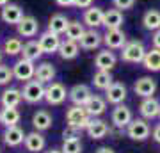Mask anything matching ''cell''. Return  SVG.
Masks as SVG:
<instances>
[{"instance_id":"29","label":"cell","mask_w":160,"mask_h":153,"mask_svg":"<svg viewBox=\"0 0 160 153\" xmlns=\"http://www.w3.org/2000/svg\"><path fill=\"white\" fill-rule=\"evenodd\" d=\"M142 64L148 71H160V48L153 46L151 50H146Z\"/></svg>"},{"instance_id":"45","label":"cell","mask_w":160,"mask_h":153,"mask_svg":"<svg viewBox=\"0 0 160 153\" xmlns=\"http://www.w3.org/2000/svg\"><path fill=\"white\" fill-rule=\"evenodd\" d=\"M6 4H9V0H0V7H4Z\"/></svg>"},{"instance_id":"8","label":"cell","mask_w":160,"mask_h":153,"mask_svg":"<svg viewBox=\"0 0 160 153\" xmlns=\"http://www.w3.org/2000/svg\"><path fill=\"white\" fill-rule=\"evenodd\" d=\"M103 43L110 50H121L126 43V34L121 28H107V32L103 34Z\"/></svg>"},{"instance_id":"14","label":"cell","mask_w":160,"mask_h":153,"mask_svg":"<svg viewBox=\"0 0 160 153\" xmlns=\"http://www.w3.org/2000/svg\"><path fill=\"white\" fill-rule=\"evenodd\" d=\"M105 100L112 105L123 103L126 100V85L123 82H112V85L105 91Z\"/></svg>"},{"instance_id":"7","label":"cell","mask_w":160,"mask_h":153,"mask_svg":"<svg viewBox=\"0 0 160 153\" xmlns=\"http://www.w3.org/2000/svg\"><path fill=\"white\" fill-rule=\"evenodd\" d=\"M132 119H133L132 110L126 107V105H123V103L116 105L114 110H112V114H110V121H112V125H114L116 128H119V130L126 128V126L130 125Z\"/></svg>"},{"instance_id":"37","label":"cell","mask_w":160,"mask_h":153,"mask_svg":"<svg viewBox=\"0 0 160 153\" xmlns=\"http://www.w3.org/2000/svg\"><path fill=\"white\" fill-rule=\"evenodd\" d=\"M12 79H14L12 68H9V66H6V64L0 63V85H7Z\"/></svg>"},{"instance_id":"30","label":"cell","mask_w":160,"mask_h":153,"mask_svg":"<svg viewBox=\"0 0 160 153\" xmlns=\"http://www.w3.org/2000/svg\"><path fill=\"white\" fill-rule=\"evenodd\" d=\"M112 82H114L112 73L107 71V69H98L96 73H94V77H92V84H94V87L100 89V91H107L110 85H112Z\"/></svg>"},{"instance_id":"22","label":"cell","mask_w":160,"mask_h":153,"mask_svg":"<svg viewBox=\"0 0 160 153\" xmlns=\"http://www.w3.org/2000/svg\"><path fill=\"white\" fill-rule=\"evenodd\" d=\"M57 54L61 55V59H64V61H73V59H77V55L80 54L78 41H71V39L61 41V46H59Z\"/></svg>"},{"instance_id":"39","label":"cell","mask_w":160,"mask_h":153,"mask_svg":"<svg viewBox=\"0 0 160 153\" xmlns=\"http://www.w3.org/2000/svg\"><path fill=\"white\" fill-rule=\"evenodd\" d=\"M78 132H80L78 128L68 125V128H64V132H62V137L64 139H77V137H78Z\"/></svg>"},{"instance_id":"3","label":"cell","mask_w":160,"mask_h":153,"mask_svg":"<svg viewBox=\"0 0 160 153\" xmlns=\"http://www.w3.org/2000/svg\"><path fill=\"white\" fill-rule=\"evenodd\" d=\"M45 84L39 80H29L25 82L22 89V96L27 103H39L41 100H45Z\"/></svg>"},{"instance_id":"2","label":"cell","mask_w":160,"mask_h":153,"mask_svg":"<svg viewBox=\"0 0 160 153\" xmlns=\"http://www.w3.org/2000/svg\"><path fill=\"white\" fill-rule=\"evenodd\" d=\"M91 119L92 118L87 114L86 107H82V105H73L66 110V123L69 126L78 128V130H86L87 125L91 123Z\"/></svg>"},{"instance_id":"19","label":"cell","mask_w":160,"mask_h":153,"mask_svg":"<svg viewBox=\"0 0 160 153\" xmlns=\"http://www.w3.org/2000/svg\"><path fill=\"white\" fill-rule=\"evenodd\" d=\"M23 144H25V148H27V151L30 153H39L45 150L46 146V139L43 137V134L41 132H30V134H27L25 135V141H23Z\"/></svg>"},{"instance_id":"12","label":"cell","mask_w":160,"mask_h":153,"mask_svg":"<svg viewBox=\"0 0 160 153\" xmlns=\"http://www.w3.org/2000/svg\"><path fill=\"white\" fill-rule=\"evenodd\" d=\"M68 96H69V100L73 102V105H82V107H84V105L89 102V98L92 96V91H91V87L86 85V84H77L69 89Z\"/></svg>"},{"instance_id":"41","label":"cell","mask_w":160,"mask_h":153,"mask_svg":"<svg viewBox=\"0 0 160 153\" xmlns=\"http://www.w3.org/2000/svg\"><path fill=\"white\" fill-rule=\"evenodd\" d=\"M151 43H153L155 48H160V28L153 32V36H151Z\"/></svg>"},{"instance_id":"20","label":"cell","mask_w":160,"mask_h":153,"mask_svg":"<svg viewBox=\"0 0 160 153\" xmlns=\"http://www.w3.org/2000/svg\"><path fill=\"white\" fill-rule=\"evenodd\" d=\"M123 23H125V16H123L121 9L112 7L109 11H105V14H103V27L105 28H121Z\"/></svg>"},{"instance_id":"1","label":"cell","mask_w":160,"mask_h":153,"mask_svg":"<svg viewBox=\"0 0 160 153\" xmlns=\"http://www.w3.org/2000/svg\"><path fill=\"white\" fill-rule=\"evenodd\" d=\"M144 55H146V46H144L142 41H137V39L126 41L125 46L121 48V61H125V63L139 64L142 63Z\"/></svg>"},{"instance_id":"33","label":"cell","mask_w":160,"mask_h":153,"mask_svg":"<svg viewBox=\"0 0 160 153\" xmlns=\"http://www.w3.org/2000/svg\"><path fill=\"white\" fill-rule=\"evenodd\" d=\"M142 25L146 30H158L160 28V11L158 9H148L142 16Z\"/></svg>"},{"instance_id":"40","label":"cell","mask_w":160,"mask_h":153,"mask_svg":"<svg viewBox=\"0 0 160 153\" xmlns=\"http://www.w3.org/2000/svg\"><path fill=\"white\" fill-rule=\"evenodd\" d=\"M92 2H94V0H75L73 6L78 7V9H87V7L92 6Z\"/></svg>"},{"instance_id":"36","label":"cell","mask_w":160,"mask_h":153,"mask_svg":"<svg viewBox=\"0 0 160 153\" xmlns=\"http://www.w3.org/2000/svg\"><path fill=\"white\" fill-rule=\"evenodd\" d=\"M61 151L62 153H80L82 151V142L80 139H64L62 146H61Z\"/></svg>"},{"instance_id":"28","label":"cell","mask_w":160,"mask_h":153,"mask_svg":"<svg viewBox=\"0 0 160 153\" xmlns=\"http://www.w3.org/2000/svg\"><path fill=\"white\" fill-rule=\"evenodd\" d=\"M53 123V118H52V114L48 110H38V112L32 116V125L38 132H45L48 130Z\"/></svg>"},{"instance_id":"13","label":"cell","mask_w":160,"mask_h":153,"mask_svg":"<svg viewBox=\"0 0 160 153\" xmlns=\"http://www.w3.org/2000/svg\"><path fill=\"white\" fill-rule=\"evenodd\" d=\"M102 43H103V36L98 32L96 28H86L84 36L78 41L80 48H84V50H96Z\"/></svg>"},{"instance_id":"15","label":"cell","mask_w":160,"mask_h":153,"mask_svg":"<svg viewBox=\"0 0 160 153\" xmlns=\"http://www.w3.org/2000/svg\"><path fill=\"white\" fill-rule=\"evenodd\" d=\"M16 30L18 36H22V38H34L39 30V23L34 16H23L16 25Z\"/></svg>"},{"instance_id":"10","label":"cell","mask_w":160,"mask_h":153,"mask_svg":"<svg viewBox=\"0 0 160 153\" xmlns=\"http://www.w3.org/2000/svg\"><path fill=\"white\" fill-rule=\"evenodd\" d=\"M103 14H105V11H103L102 7L91 6V7H87L86 11H84L82 23H84L86 27H89V28H98V27L103 25Z\"/></svg>"},{"instance_id":"23","label":"cell","mask_w":160,"mask_h":153,"mask_svg":"<svg viewBox=\"0 0 160 153\" xmlns=\"http://www.w3.org/2000/svg\"><path fill=\"white\" fill-rule=\"evenodd\" d=\"M87 110V114L91 116V118H98V116H102L105 110H107V100L102 96H96V94H92L89 98V102L84 105Z\"/></svg>"},{"instance_id":"34","label":"cell","mask_w":160,"mask_h":153,"mask_svg":"<svg viewBox=\"0 0 160 153\" xmlns=\"http://www.w3.org/2000/svg\"><path fill=\"white\" fill-rule=\"evenodd\" d=\"M84 32H86V25L84 23L77 22V20H73V22L68 23V28H66V39H71V41H80V38L84 36Z\"/></svg>"},{"instance_id":"43","label":"cell","mask_w":160,"mask_h":153,"mask_svg":"<svg viewBox=\"0 0 160 153\" xmlns=\"http://www.w3.org/2000/svg\"><path fill=\"white\" fill-rule=\"evenodd\" d=\"M153 139H155V142H158L160 144V123L153 128Z\"/></svg>"},{"instance_id":"5","label":"cell","mask_w":160,"mask_h":153,"mask_svg":"<svg viewBox=\"0 0 160 153\" xmlns=\"http://www.w3.org/2000/svg\"><path fill=\"white\" fill-rule=\"evenodd\" d=\"M149 134H151V128H149V125L146 123L144 118L132 119L130 125L126 126V135L130 137L132 141H146Z\"/></svg>"},{"instance_id":"17","label":"cell","mask_w":160,"mask_h":153,"mask_svg":"<svg viewBox=\"0 0 160 153\" xmlns=\"http://www.w3.org/2000/svg\"><path fill=\"white\" fill-rule=\"evenodd\" d=\"M133 91H135V94L141 96V98L153 96L155 91H157V82H155L151 77H141V79H137V82L133 84Z\"/></svg>"},{"instance_id":"48","label":"cell","mask_w":160,"mask_h":153,"mask_svg":"<svg viewBox=\"0 0 160 153\" xmlns=\"http://www.w3.org/2000/svg\"><path fill=\"white\" fill-rule=\"evenodd\" d=\"M158 118H160V112H158Z\"/></svg>"},{"instance_id":"25","label":"cell","mask_w":160,"mask_h":153,"mask_svg":"<svg viewBox=\"0 0 160 153\" xmlns=\"http://www.w3.org/2000/svg\"><path fill=\"white\" fill-rule=\"evenodd\" d=\"M22 102H23L22 91L16 89V87H9V89H6L4 93H2V96H0L2 107H18Z\"/></svg>"},{"instance_id":"32","label":"cell","mask_w":160,"mask_h":153,"mask_svg":"<svg viewBox=\"0 0 160 153\" xmlns=\"http://www.w3.org/2000/svg\"><path fill=\"white\" fill-rule=\"evenodd\" d=\"M41 55H43V50H41V46H39V41L30 39V41H27V43L23 45L22 57H25V59H29V61H34L36 63Z\"/></svg>"},{"instance_id":"46","label":"cell","mask_w":160,"mask_h":153,"mask_svg":"<svg viewBox=\"0 0 160 153\" xmlns=\"http://www.w3.org/2000/svg\"><path fill=\"white\" fill-rule=\"evenodd\" d=\"M46 153H62L61 150H50V151H46Z\"/></svg>"},{"instance_id":"18","label":"cell","mask_w":160,"mask_h":153,"mask_svg":"<svg viewBox=\"0 0 160 153\" xmlns=\"http://www.w3.org/2000/svg\"><path fill=\"white\" fill-rule=\"evenodd\" d=\"M116 63H118V57L114 55V52L110 50V48L100 50L96 54V57H94V66L98 69H107V71H110L116 66Z\"/></svg>"},{"instance_id":"35","label":"cell","mask_w":160,"mask_h":153,"mask_svg":"<svg viewBox=\"0 0 160 153\" xmlns=\"http://www.w3.org/2000/svg\"><path fill=\"white\" fill-rule=\"evenodd\" d=\"M22 48H23V43L20 38H9V39H6V43H4V48H2V52L6 54V55H20L22 54Z\"/></svg>"},{"instance_id":"47","label":"cell","mask_w":160,"mask_h":153,"mask_svg":"<svg viewBox=\"0 0 160 153\" xmlns=\"http://www.w3.org/2000/svg\"><path fill=\"white\" fill-rule=\"evenodd\" d=\"M2 54H4V52L0 50V63H2Z\"/></svg>"},{"instance_id":"4","label":"cell","mask_w":160,"mask_h":153,"mask_svg":"<svg viewBox=\"0 0 160 153\" xmlns=\"http://www.w3.org/2000/svg\"><path fill=\"white\" fill-rule=\"evenodd\" d=\"M12 75L16 80H22V82H29V80L34 79L36 75V64L34 61H29V59H18L16 63L12 64Z\"/></svg>"},{"instance_id":"44","label":"cell","mask_w":160,"mask_h":153,"mask_svg":"<svg viewBox=\"0 0 160 153\" xmlns=\"http://www.w3.org/2000/svg\"><path fill=\"white\" fill-rule=\"evenodd\" d=\"M96 153H116L112 148H109V146H102V148H98L96 150Z\"/></svg>"},{"instance_id":"11","label":"cell","mask_w":160,"mask_h":153,"mask_svg":"<svg viewBox=\"0 0 160 153\" xmlns=\"http://www.w3.org/2000/svg\"><path fill=\"white\" fill-rule=\"evenodd\" d=\"M25 16L23 14V9L18 4H6V6L2 7V11H0V18H2V22L7 23V25H18L20 20Z\"/></svg>"},{"instance_id":"6","label":"cell","mask_w":160,"mask_h":153,"mask_svg":"<svg viewBox=\"0 0 160 153\" xmlns=\"http://www.w3.org/2000/svg\"><path fill=\"white\" fill-rule=\"evenodd\" d=\"M68 96V91L61 82H50L45 89V100L48 105H61Z\"/></svg>"},{"instance_id":"38","label":"cell","mask_w":160,"mask_h":153,"mask_svg":"<svg viewBox=\"0 0 160 153\" xmlns=\"http://www.w3.org/2000/svg\"><path fill=\"white\" fill-rule=\"evenodd\" d=\"M112 4H114L116 9L125 11V9H132V7L135 6V0H112Z\"/></svg>"},{"instance_id":"31","label":"cell","mask_w":160,"mask_h":153,"mask_svg":"<svg viewBox=\"0 0 160 153\" xmlns=\"http://www.w3.org/2000/svg\"><path fill=\"white\" fill-rule=\"evenodd\" d=\"M68 23L69 20L64 14H61V13H57V14H53V16L50 18V22H48V30L50 32H53V34H64L66 32V28H68Z\"/></svg>"},{"instance_id":"42","label":"cell","mask_w":160,"mask_h":153,"mask_svg":"<svg viewBox=\"0 0 160 153\" xmlns=\"http://www.w3.org/2000/svg\"><path fill=\"white\" fill-rule=\"evenodd\" d=\"M55 2H57V6H61V7H71L75 0H55Z\"/></svg>"},{"instance_id":"27","label":"cell","mask_w":160,"mask_h":153,"mask_svg":"<svg viewBox=\"0 0 160 153\" xmlns=\"http://www.w3.org/2000/svg\"><path fill=\"white\" fill-rule=\"evenodd\" d=\"M36 80H39L43 84H50L52 80L55 79V68L52 63H41L39 66H36Z\"/></svg>"},{"instance_id":"16","label":"cell","mask_w":160,"mask_h":153,"mask_svg":"<svg viewBox=\"0 0 160 153\" xmlns=\"http://www.w3.org/2000/svg\"><path fill=\"white\" fill-rule=\"evenodd\" d=\"M139 112L144 119H155L158 118V112H160V102L157 100L155 96H148L144 98L141 105H139Z\"/></svg>"},{"instance_id":"26","label":"cell","mask_w":160,"mask_h":153,"mask_svg":"<svg viewBox=\"0 0 160 153\" xmlns=\"http://www.w3.org/2000/svg\"><path fill=\"white\" fill-rule=\"evenodd\" d=\"M20 119H22V116H20V110L16 107H4L0 110V123L6 128L16 126L20 123Z\"/></svg>"},{"instance_id":"9","label":"cell","mask_w":160,"mask_h":153,"mask_svg":"<svg viewBox=\"0 0 160 153\" xmlns=\"http://www.w3.org/2000/svg\"><path fill=\"white\" fill-rule=\"evenodd\" d=\"M39 46L41 50H43V54H48V55H52V54H57L59 52V46H61V38H59V34H53V32H50V30H45L43 34L39 36Z\"/></svg>"},{"instance_id":"24","label":"cell","mask_w":160,"mask_h":153,"mask_svg":"<svg viewBox=\"0 0 160 153\" xmlns=\"http://www.w3.org/2000/svg\"><path fill=\"white\" fill-rule=\"evenodd\" d=\"M23 141H25V132H23L18 125L6 128V132H4V142H6L7 146L16 148V146H20V144H23Z\"/></svg>"},{"instance_id":"21","label":"cell","mask_w":160,"mask_h":153,"mask_svg":"<svg viewBox=\"0 0 160 153\" xmlns=\"http://www.w3.org/2000/svg\"><path fill=\"white\" fill-rule=\"evenodd\" d=\"M109 130H110V126L103 119H96V118H92L91 123L86 128L87 135L91 137V139H103V137L109 134Z\"/></svg>"}]
</instances>
